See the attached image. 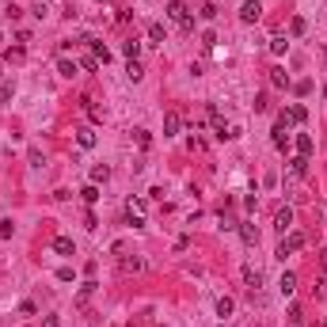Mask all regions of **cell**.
<instances>
[{
	"label": "cell",
	"mask_w": 327,
	"mask_h": 327,
	"mask_svg": "<svg viewBox=\"0 0 327 327\" xmlns=\"http://www.w3.org/2000/svg\"><path fill=\"white\" fill-rule=\"evenodd\" d=\"M168 19L179 23L183 31H194V16H190V8L183 4V0H172V4H168Z\"/></svg>",
	"instance_id": "1"
},
{
	"label": "cell",
	"mask_w": 327,
	"mask_h": 327,
	"mask_svg": "<svg viewBox=\"0 0 327 327\" xmlns=\"http://www.w3.org/2000/svg\"><path fill=\"white\" fill-rule=\"evenodd\" d=\"M304 232H297V228H289V232H285V240L278 243V259H285V255H293V251H301L304 248Z\"/></svg>",
	"instance_id": "2"
},
{
	"label": "cell",
	"mask_w": 327,
	"mask_h": 327,
	"mask_svg": "<svg viewBox=\"0 0 327 327\" xmlns=\"http://www.w3.org/2000/svg\"><path fill=\"white\" fill-rule=\"evenodd\" d=\"M126 217L133 228H145V198H129L126 202Z\"/></svg>",
	"instance_id": "3"
},
{
	"label": "cell",
	"mask_w": 327,
	"mask_h": 327,
	"mask_svg": "<svg viewBox=\"0 0 327 327\" xmlns=\"http://www.w3.org/2000/svg\"><path fill=\"white\" fill-rule=\"evenodd\" d=\"M263 19V4L259 0H243L240 4V23H259Z\"/></svg>",
	"instance_id": "4"
},
{
	"label": "cell",
	"mask_w": 327,
	"mask_h": 327,
	"mask_svg": "<svg viewBox=\"0 0 327 327\" xmlns=\"http://www.w3.org/2000/svg\"><path fill=\"white\" fill-rule=\"evenodd\" d=\"M304 118H308V111H304L301 103H293L289 111H282V114H278V122H282V126H301Z\"/></svg>",
	"instance_id": "5"
},
{
	"label": "cell",
	"mask_w": 327,
	"mask_h": 327,
	"mask_svg": "<svg viewBox=\"0 0 327 327\" xmlns=\"http://www.w3.org/2000/svg\"><path fill=\"white\" fill-rule=\"evenodd\" d=\"M179 126H183L179 111H168V114H164V137H175V133H179Z\"/></svg>",
	"instance_id": "6"
},
{
	"label": "cell",
	"mask_w": 327,
	"mask_h": 327,
	"mask_svg": "<svg viewBox=\"0 0 327 327\" xmlns=\"http://www.w3.org/2000/svg\"><path fill=\"white\" fill-rule=\"evenodd\" d=\"M274 228H278V232H289V228H293V209L289 206L274 213Z\"/></svg>",
	"instance_id": "7"
},
{
	"label": "cell",
	"mask_w": 327,
	"mask_h": 327,
	"mask_svg": "<svg viewBox=\"0 0 327 327\" xmlns=\"http://www.w3.org/2000/svg\"><path fill=\"white\" fill-rule=\"evenodd\" d=\"M243 282H248V289H259V285H263V270L248 263V267H243Z\"/></svg>",
	"instance_id": "8"
},
{
	"label": "cell",
	"mask_w": 327,
	"mask_h": 327,
	"mask_svg": "<svg viewBox=\"0 0 327 327\" xmlns=\"http://www.w3.org/2000/svg\"><path fill=\"white\" fill-rule=\"evenodd\" d=\"M76 141H80V148H95V141H99V137H95L92 126H80L76 129Z\"/></svg>",
	"instance_id": "9"
},
{
	"label": "cell",
	"mask_w": 327,
	"mask_h": 327,
	"mask_svg": "<svg viewBox=\"0 0 327 327\" xmlns=\"http://www.w3.org/2000/svg\"><path fill=\"white\" fill-rule=\"evenodd\" d=\"M289 175L293 179H304V175H308V160H304V156H293L289 160Z\"/></svg>",
	"instance_id": "10"
},
{
	"label": "cell",
	"mask_w": 327,
	"mask_h": 327,
	"mask_svg": "<svg viewBox=\"0 0 327 327\" xmlns=\"http://www.w3.org/2000/svg\"><path fill=\"white\" fill-rule=\"evenodd\" d=\"M53 251H57V255H76V243H72V236H57V240H53Z\"/></svg>",
	"instance_id": "11"
},
{
	"label": "cell",
	"mask_w": 327,
	"mask_h": 327,
	"mask_svg": "<svg viewBox=\"0 0 327 327\" xmlns=\"http://www.w3.org/2000/svg\"><path fill=\"white\" fill-rule=\"evenodd\" d=\"M270 141H274V148H282V152L289 148V133H285V126H282V122L274 126V133H270Z\"/></svg>",
	"instance_id": "12"
},
{
	"label": "cell",
	"mask_w": 327,
	"mask_h": 327,
	"mask_svg": "<svg viewBox=\"0 0 327 327\" xmlns=\"http://www.w3.org/2000/svg\"><path fill=\"white\" fill-rule=\"evenodd\" d=\"M240 236H243V243H248V248H255V243H259V228H255L251 221L240 224Z\"/></svg>",
	"instance_id": "13"
},
{
	"label": "cell",
	"mask_w": 327,
	"mask_h": 327,
	"mask_svg": "<svg viewBox=\"0 0 327 327\" xmlns=\"http://www.w3.org/2000/svg\"><path fill=\"white\" fill-rule=\"evenodd\" d=\"M312 148H316V141H312L308 133H301V137H297V156H304V160H308Z\"/></svg>",
	"instance_id": "14"
},
{
	"label": "cell",
	"mask_w": 327,
	"mask_h": 327,
	"mask_svg": "<svg viewBox=\"0 0 327 327\" xmlns=\"http://www.w3.org/2000/svg\"><path fill=\"white\" fill-rule=\"evenodd\" d=\"M278 289H282V297H293V289H297V274H282V278H278Z\"/></svg>",
	"instance_id": "15"
},
{
	"label": "cell",
	"mask_w": 327,
	"mask_h": 327,
	"mask_svg": "<svg viewBox=\"0 0 327 327\" xmlns=\"http://www.w3.org/2000/svg\"><path fill=\"white\" fill-rule=\"evenodd\" d=\"M285 50H289V38H285V35H274V38H270V53H274V57H282Z\"/></svg>",
	"instance_id": "16"
},
{
	"label": "cell",
	"mask_w": 327,
	"mask_h": 327,
	"mask_svg": "<svg viewBox=\"0 0 327 327\" xmlns=\"http://www.w3.org/2000/svg\"><path fill=\"white\" fill-rule=\"evenodd\" d=\"M107 179H111V168H107V164H95L92 168V183L99 187V183H107Z\"/></svg>",
	"instance_id": "17"
},
{
	"label": "cell",
	"mask_w": 327,
	"mask_h": 327,
	"mask_svg": "<svg viewBox=\"0 0 327 327\" xmlns=\"http://www.w3.org/2000/svg\"><path fill=\"white\" fill-rule=\"evenodd\" d=\"M148 38H152V42H168V27L164 23H148Z\"/></svg>",
	"instance_id": "18"
},
{
	"label": "cell",
	"mask_w": 327,
	"mask_h": 327,
	"mask_svg": "<svg viewBox=\"0 0 327 327\" xmlns=\"http://www.w3.org/2000/svg\"><path fill=\"white\" fill-rule=\"evenodd\" d=\"M92 293H95V282L88 278V282L80 285V293H76V304H88V301H92Z\"/></svg>",
	"instance_id": "19"
},
{
	"label": "cell",
	"mask_w": 327,
	"mask_h": 327,
	"mask_svg": "<svg viewBox=\"0 0 327 327\" xmlns=\"http://www.w3.org/2000/svg\"><path fill=\"white\" fill-rule=\"evenodd\" d=\"M270 84L274 88H289V72L285 69H270Z\"/></svg>",
	"instance_id": "20"
},
{
	"label": "cell",
	"mask_w": 327,
	"mask_h": 327,
	"mask_svg": "<svg viewBox=\"0 0 327 327\" xmlns=\"http://www.w3.org/2000/svg\"><path fill=\"white\" fill-rule=\"evenodd\" d=\"M80 198H84L88 206H95V202H99V187H95V183H88V187L80 190Z\"/></svg>",
	"instance_id": "21"
},
{
	"label": "cell",
	"mask_w": 327,
	"mask_h": 327,
	"mask_svg": "<svg viewBox=\"0 0 327 327\" xmlns=\"http://www.w3.org/2000/svg\"><path fill=\"white\" fill-rule=\"evenodd\" d=\"M122 53H126L129 61H137V53H141V42H137V38H129V42H122Z\"/></svg>",
	"instance_id": "22"
},
{
	"label": "cell",
	"mask_w": 327,
	"mask_h": 327,
	"mask_svg": "<svg viewBox=\"0 0 327 327\" xmlns=\"http://www.w3.org/2000/svg\"><path fill=\"white\" fill-rule=\"evenodd\" d=\"M57 72H61V76H76V72H80V65H76V61H61V65H57Z\"/></svg>",
	"instance_id": "23"
},
{
	"label": "cell",
	"mask_w": 327,
	"mask_h": 327,
	"mask_svg": "<svg viewBox=\"0 0 327 327\" xmlns=\"http://www.w3.org/2000/svg\"><path fill=\"white\" fill-rule=\"evenodd\" d=\"M232 308H236L232 297H221V301H217V316H232Z\"/></svg>",
	"instance_id": "24"
},
{
	"label": "cell",
	"mask_w": 327,
	"mask_h": 327,
	"mask_svg": "<svg viewBox=\"0 0 327 327\" xmlns=\"http://www.w3.org/2000/svg\"><path fill=\"white\" fill-rule=\"evenodd\" d=\"M92 50H95V61H103V65L111 61V50H107L103 42H95V38H92Z\"/></svg>",
	"instance_id": "25"
},
{
	"label": "cell",
	"mask_w": 327,
	"mask_h": 327,
	"mask_svg": "<svg viewBox=\"0 0 327 327\" xmlns=\"http://www.w3.org/2000/svg\"><path fill=\"white\" fill-rule=\"evenodd\" d=\"M12 232H16V224H12V217H4L0 221V240H12Z\"/></svg>",
	"instance_id": "26"
},
{
	"label": "cell",
	"mask_w": 327,
	"mask_h": 327,
	"mask_svg": "<svg viewBox=\"0 0 327 327\" xmlns=\"http://www.w3.org/2000/svg\"><path fill=\"white\" fill-rule=\"evenodd\" d=\"M126 72H129V80H133V84H137V80L145 76V69H141L137 61H129V65H126Z\"/></svg>",
	"instance_id": "27"
},
{
	"label": "cell",
	"mask_w": 327,
	"mask_h": 327,
	"mask_svg": "<svg viewBox=\"0 0 327 327\" xmlns=\"http://www.w3.org/2000/svg\"><path fill=\"white\" fill-rule=\"evenodd\" d=\"M133 141H137L141 148H148V145H152V137H148V129H133Z\"/></svg>",
	"instance_id": "28"
},
{
	"label": "cell",
	"mask_w": 327,
	"mask_h": 327,
	"mask_svg": "<svg viewBox=\"0 0 327 327\" xmlns=\"http://www.w3.org/2000/svg\"><path fill=\"white\" fill-rule=\"evenodd\" d=\"M122 270H145V259H122Z\"/></svg>",
	"instance_id": "29"
},
{
	"label": "cell",
	"mask_w": 327,
	"mask_h": 327,
	"mask_svg": "<svg viewBox=\"0 0 327 327\" xmlns=\"http://www.w3.org/2000/svg\"><path fill=\"white\" fill-rule=\"evenodd\" d=\"M304 27H308V23H304V19L297 16V19H293V23H289V35H293V38H297V35H304Z\"/></svg>",
	"instance_id": "30"
},
{
	"label": "cell",
	"mask_w": 327,
	"mask_h": 327,
	"mask_svg": "<svg viewBox=\"0 0 327 327\" xmlns=\"http://www.w3.org/2000/svg\"><path fill=\"white\" fill-rule=\"evenodd\" d=\"M12 95H16V88H12V84H0V103H12Z\"/></svg>",
	"instance_id": "31"
},
{
	"label": "cell",
	"mask_w": 327,
	"mask_h": 327,
	"mask_svg": "<svg viewBox=\"0 0 327 327\" xmlns=\"http://www.w3.org/2000/svg\"><path fill=\"white\" fill-rule=\"evenodd\" d=\"M57 278H61V282H72V278H76V270H72V267H61Z\"/></svg>",
	"instance_id": "32"
},
{
	"label": "cell",
	"mask_w": 327,
	"mask_h": 327,
	"mask_svg": "<svg viewBox=\"0 0 327 327\" xmlns=\"http://www.w3.org/2000/svg\"><path fill=\"white\" fill-rule=\"evenodd\" d=\"M202 46H206V50H213V46H217V35H213V31H206V35H202Z\"/></svg>",
	"instance_id": "33"
},
{
	"label": "cell",
	"mask_w": 327,
	"mask_h": 327,
	"mask_svg": "<svg viewBox=\"0 0 327 327\" xmlns=\"http://www.w3.org/2000/svg\"><path fill=\"white\" fill-rule=\"evenodd\" d=\"M202 19H217V4H206V8H202Z\"/></svg>",
	"instance_id": "34"
},
{
	"label": "cell",
	"mask_w": 327,
	"mask_h": 327,
	"mask_svg": "<svg viewBox=\"0 0 327 327\" xmlns=\"http://www.w3.org/2000/svg\"><path fill=\"white\" fill-rule=\"evenodd\" d=\"M42 327H57V316H46V319H42Z\"/></svg>",
	"instance_id": "35"
},
{
	"label": "cell",
	"mask_w": 327,
	"mask_h": 327,
	"mask_svg": "<svg viewBox=\"0 0 327 327\" xmlns=\"http://www.w3.org/2000/svg\"><path fill=\"white\" fill-rule=\"evenodd\" d=\"M0 80H4V69H0Z\"/></svg>",
	"instance_id": "36"
},
{
	"label": "cell",
	"mask_w": 327,
	"mask_h": 327,
	"mask_svg": "<svg viewBox=\"0 0 327 327\" xmlns=\"http://www.w3.org/2000/svg\"><path fill=\"white\" fill-rule=\"evenodd\" d=\"M323 99H327V88H323Z\"/></svg>",
	"instance_id": "37"
},
{
	"label": "cell",
	"mask_w": 327,
	"mask_h": 327,
	"mask_svg": "<svg viewBox=\"0 0 327 327\" xmlns=\"http://www.w3.org/2000/svg\"><path fill=\"white\" fill-rule=\"evenodd\" d=\"M319 327H327V323H319Z\"/></svg>",
	"instance_id": "38"
}]
</instances>
